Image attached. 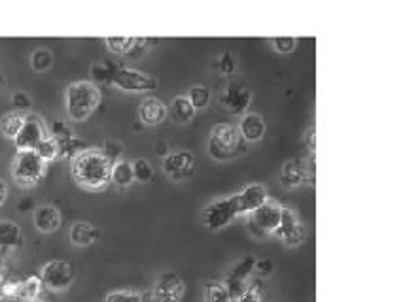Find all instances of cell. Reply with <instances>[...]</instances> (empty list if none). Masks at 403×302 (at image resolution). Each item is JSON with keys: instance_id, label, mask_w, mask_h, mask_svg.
<instances>
[{"instance_id": "obj_36", "label": "cell", "mask_w": 403, "mask_h": 302, "mask_svg": "<svg viewBox=\"0 0 403 302\" xmlns=\"http://www.w3.org/2000/svg\"><path fill=\"white\" fill-rule=\"evenodd\" d=\"M103 153H105L106 157L112 161V163H116V161H120V157H122V153H123L122 144L108 140V142L105 144V149H103Z\"/></svg>"}, {"instance_id": "obj_27", "label": "cell", "mask_w": 403, "mask_h": 302, "mask_svg": "<svg viewBox=\"0 0 403 302\" xmlns=\"http://www.w3.org/2000/svg\"><path fill=\"white\" fill-rule=\"evenodd\" d=\"M194 106L195 110H203L206 106L210 104V99H212V93H210L209 87H204V85H194V87L189 89V93L186 95Z\"/></svg>"}, {"instance_id": "obj_34", "label": "cell", "mask_w": 403, "mask_h": 302, "mask_svg": "<svg viewBox=\"0 0 403 302\" xmlns=\"http://www.w3.org/2000/svg\"><path fill=\"white\" fill-rule=\"evenodd\" d=\"M206 302H231V298L221 284H212L206 289Z\"/></svg>"}, {"instance_id": "obj_28", "label": "cell", "mask_w": 403, "mask_h": 302, "mask_svg": "<svg viewBox=\"0 0 403 302\" xmlns=\"http://www.w3.org/2000/svg\"><path fill=\"white\" fill-rule=\"evenodd\" d=\"M133 166V176L135 181H140V183H148L152 178H154V166L150 163L148 159H144V157H138L131 163Z\"/></svg>"}, {"instance_id": "obj_21", "label": "cell", "mask_w": 403, "mask_h": 302, "mask_svg": "<svg viewBox=\"0 0 403 302\" xmlns=\"http://www.w3.org/2000/svg\"><path fill=\"white\" fill-rule=\"evenodd\" d=\"M195 114H197V110L192 106L186 95L174 97L171 100V104H167V117H171L174 123H180V125L189 123L195 117Z\"/></svg>"}, {"instance_id": "obj_33", "label": "cell", "mask_w": 403, "mask_h": 302, "mask_svg": "<svg viewBox=\"0 0 403 302\" xmlns=\"http://www.w3.org/2000/svg\"><path fill=\"white\" fill-rule=\"evenodd\" d=\"M105 302H144V297L137 291H110Z\"/></svg>"}, {"instance_id": "obj_9", "label": "cell", "mask_w": 403, "mask_h": 302, "mask_svg": "<svg viewBox=\"0 0 403 302\" xmlns=\"http://www.w3.org/2000/svg\"><path fill=\"white\" fill-rule=\"evenodd\" d=\"M48 134H50V131H48L44 119L36 114H27L21 131L17 132V136L14 138V144H16L17 151H34L36 146Z\"/></svg>"}, {"instance_id": "obj_14", "label": "cell", "mask_w": 403, "mask_h": 302, "mask_svg": "<svg viewBox=\"0 0 403 302\" xmlns=\"http://www.w3.org/2000/svg\"><path fill=\"white\" fill-rule=\"evenodd\" d=\"M221 102L227 110L235 114V116H244L248 112V106L252 102V91H250L243 82H229L227 83Z\"/></svg>"}, {"instance_id": "obj_3", "label": "cell", "mask_w": 403, "mask_h": 302, "mask_svg": "<svg viewBox=\"0 0 403 302\" xmlns=\"http://www.w3.org/2000/svg\"><path fill=\"white\" fill-rule=\"evenodd\" d=\"M248 144L239 134L237 126L231 123H220L210 131L206 151L214 161H231L246 151Z\"/></svg>"}, {"instance_id": "obj_12", "label": "cell", "mask_w": 403, "mask_h": 302, "mask_svg": "<svg viewBox=\"0 0 403 302\" xmlns=\"http://www.w3.org/2000/svg\"><path fill=\"white\" fill-rule=\"evenodd\" d=\"M186 295V284L177 272H163L155 280L152 297L154 302H182Z\"/></svg>"}, {"instance_id": "obj_16", "label": "cell", "mask_w": 403, "mask_h": 302, "mask_svg": "<svg viewBox=\"0 0 403 302\" xmlns=\"http://www.w3.org/2000/svg\"><path fill=\"white\" fill-rule=\"evenodd\" d=\"M105 44L108 45L112 53L127 57V59H137L148 50V40L133 38V36H108Z\"/></svg>"}, {"instance_id": "obj_30", "label": "cell", "mask_w": 403, "mask_h": 302, "mask_svg": "<svg viewBox=\"0 0 403 302\" xmlns=\"http://www.w3.org/2000/svg\"><path fill=\"white\" fill-rule=\"evenodd\" d=\"M40 291H42V280H40V276H31L28 280H25L21 284V293L23 297L28 298V301H34V298L38 297Z\"/></svg>"}, {"instance_id": "obj_25", "label": "cell", "mask_w": 403, "mask_h": 302, "mask_svg": "<svg viewBox=\"0 0 403 302\" xmlns=\"http://www.w3.org/2000/svg\"><path fill=\"white\" fill-rule=\"evenodd\" d=\"M21 240V229L16 221H0V247L17 246Z\"/></svg>"}, {"instance_id": "obj_23", "label": "cell", "mask_w": 403, "mask_h": 302, "mask_svg": "<svg viewBox=\"0 0 403 302\" xmlns=\"http://www.w3.org/2000/svg\"><path fill=\"white\" fill-rule=\"evenodd\" d=\"M34 153L38 155L40 159L44 161V163H51V161H56L61 157V144H59L57 138L48 134V136H46L44 140L38 144V146H36Z\"/></svg>"}, {"instance_id": "obj_24", "label": "cell", "mask_w": 403, "mask_h": 302, "mask_svg": "<svg viewBox=\"0 0 403 302\" xmlns=\"http://www.w3.org/2000/svg\"><path fill=\"white\" fill-rule=\"evenodd\" d=\"M23 123H25V114H19V112H8L2 116L0 119V131L6 138H14L17 136V132L21 131Z\"/></svg>"}, {"instance_id": "obj_6", "label": "cell", "mask_w": 403, "mask_h": 302, "mask_svg": "<svg viewBox=\"0 0 403 302\" xmlns=\"http://www.w3.org/2000/svg\"><path fill=\"white\" fill-rule=\"evenodd\" d=\"M40 280L42 286H46L50 291H67L68 287L76 280V270L68 261L63 259H53L42 266L40 270Z\"/></svg>"}, {"instance_id": "obj_40", "label": "cell", "mask_w": 403, "mask_h": 302, "mask_svg": "<svg viewBox=\"0 0 403 302\" xmlns=\"http://www.w3.org/2000/svg\"><path fill=\"white\" fill-rule=\"evenodd\" d=\"M6 197H8V185H6V181L0 178V206L6 203Z\"/></svg>"}, {"instance_id": "obj_39", "label": "cell", "mask_w": 403, "mask_h": 302, "mask_svg": "<svg viewBox=\"0 0 403 302\" xmlns=\"http://www.w3.org/2000/svg\"><path fill=\"white\" fill-rule=\"evenodd\" d=\"M256 266L260 269V272L263 276H269L271 270H273V263H271V261H261V263H256Z\"/></svg>"}, {"instance_id": "obj_26", "label": "cell", "mask_w": 403, "mask_h": 302, "mask_svg": "<svg viewBox=\"0 0 403 302\" xmlns=\"http://www.w3.org/2000/svg\"><path fill=\"white\" fill-rule=\"evenodd\" d=\"M31 66L34 72H46L53 66V53L48 48H38L31 55Z\"/></svg>"}, {"instance_id": "obj_29", "label": "cell", "mask_w": 403, "mask_h": 302, "mask_svg": "<svg viewBox=\"0 0 403 302\" xmlns=\"http://www.w3.org/2000/svg\"><path fill=\"white\" fill-rule=\"evenodd\" d=\"M122 65H110V63H97V65L91 66V76H93L95 82H110L112 74L117 70Z\"/></svg>"}, {"instance_id": "obj_1", "label": "cell", "mask_w": 403, "mask_h": 302, "mask_svg": "<svg viewBox=\"0 0 403 302\" xmlns=\"http://www.w3.org/2000/svg\"><path fill=\"white\" fill-rule=\"evenodd\" d=\"M70 174L82 189L100 191L112 180V161L103 153V149L85 148L72 157Z\"/></svg>"}, {"instance_id": "obj_22", "label": "cell", "mask_w": 403, "mask_h": 302, "mask_svg": "<svg viewBox=\"0 0 403 302\" xmlns=\"http://www.w3.org/2000/svg\"><path fill=\"white\" fill-rule=\"evenodd\" d=\"M135 181L133 166L131 161L120 159L116 163H112V180L110 183H116L117 187H129Z\"/></svg>"}, {"instance_id": "obj_4", "label": "cell", "mask_w": 403, "mask_h": 302, "mask_svg": "<svg viewBox=\"0 0 403 302\" xmlns=\"http://www.w3.org/2000/svg\"><path fill=\"white\" fill-rule=\"evenodd\" d=\"M48 163L40 159L34 151H17L11 161V178L19 187H34L46 174Z\"/></svg>"}, {"instance_id": "obj_7", "label": "cell", "mask_w": 403, "mask_h": 302, "mask_svg": "<svg viewBox=\"0 0 403 302\" xmlns=\"http://www.w3.org/2000/svg\"><path fill=\"white\" fill-rule=\"evenodd\" d=\"M161 166H163V172H165L169 180L182 183V181H188L195 176L197 159L188 149H177V151H171V153H167L163 157Z\"/></svg>"}, {"instance_id": "obj_20", "label": "cell", "mask_w": 403, "mask_h": 302, "mask_svg": "<svg viewBox=\"0 0 403 302\" xmlns=\"http://www.w3.org/2000/svg\"><path fill=\"white\" fill-rule=\"evenodd\" d=\"M68 238L78 247L93 246L95 242L99 240V229L93 223H88V221H76V223H72Z\"/></svg>"}, {"instance_id": "obj_37", "label": "cell", "mask_w": 403, "mask_h": 302, "mask_svg": "<svg viewBox=\"0 0 403 302\" xmlns=\"http://www.w3.org/2000/svg\"><path fill=\"white\" fill-rule=\"evenodd\" d=\"M237 302H263V301H261L260 291H258L256 287H246L243 295L237 298Z\"/></svg>"}, {"instance_id": "obj_2", "label": "cell", "mask_w": 403, "mask_h": 302, "mask_svg": "<svg viewBox=\"0 0 403 302\" xmlns=\"http://www.w3.org/2000/svg\"><path fill=\"white\" fill-rule=\"evenodd\" d=\"M100 99L103 95L95 82L80 80V82L70 83L65 91V110H67L68 119L74 123L89 119L99 108Z\"/></svg>"}, {"instance_id": "obj_10", "label": "cell", "mask_w": 403, "mask_h": 302, "mask_svg": "<svg viewBox=\"0 0 403 302\" xmlns=\"http://www.w3.org/2000/svg\"><path fill=\"white\" fill-rule=\"evenodd\" d=\"M282 220V206L275 200H267L258 210L252 212L250 220V231L254 229L260 237H269L275 234Z\"/></svg>"}, {"instance_id": "obj_19", "label": "cell", "mask_w": 403, "mask_h": 302, "mask_svg": "<svg viewBox=\"0 0 403 302\" xmlns=\"http://www.w3.org/2000/svg\"><path fill=\"white\" fill-rule=\"evenodd\" d=\"M34 227L38 229L40 232L44 234H50V232H56L59 227H61V212L51 206V204H40L34 208Z\"/></svg>"}, {"instance_id": "obj_11", "label": "cell", "mask_w": 403, "mask_h": 302, "mask_svg": "<svg viewBox=\"0 0 403 302\" xmlns=\"http://www.w3.org/2000/svg\"><path fill=\"white\" fill-rule=\"evenodd\" d=\"M273 237L284 242L286 246H299V244H303L305 238H307V229H305L303 221H301V217H299L295 210L282 206L281 225H278V229H276Z\"/></svg>"}, {"instance_id": "obj_35", "label": "cell", "mask_w": 403, "mask_h": 302, "mask_svg": "<svg viewBox=\"0 0 403 302\" xmlns=\"http://www.w3.org/2000/svg\"><path fill=\"white\" fill-rule=\"evenodd\" d=\"M220 70L226 74V76H233L237 72V60L233 59L231 51H224L220 57Z\"/></svg>"}, {"instance_id": "obj_38", "label": "cell", "mask_w": 403, "mask_h": 302, "mask_svg": "<svg viewBox=\"0 0 403 302\" xmlns=\"http://www.w3.org/2000/svg\"><path fill=\"white\" fill-rule=\"evenodd\" d=\"M305 144H307V148L315 153V126H310L309 131L305 132Z\"/></svg>"}, {"instance_id": "obj_18", "label": "cell", "mask_w": 403, "mask_h": 302, "mask_svg": "<svg viewBox=\"0 0 403 302\" xmlns=\"http://www.w3.org/2000/svg\"><path fill=\"white\" fill-rule=\"evenodd\" d=\"M138 119L146 126L161 125L167 119V104L155 97H146L138 106Z\"/></svg>"}, {"instance_id": "obj_13", "label": "cell", "mask_w": 403, "mask_h": 302, "mask_svg": "<svg viewBox=\"0 0 403 302\" xmlns=\"http://www.w3.org/2000/svg\"><path fill=\"white\" fill-rule=\"evenodd\" d=\"M309 178H315V153L310 159H307V163H303L301 159H293L282 166L281 183L286 189H298Z\"/></svg>"}, {"instance_id": "obj_31", "label": "cell", "mask_w": 403, "mask_h": 302, "mask_svg": "<svg viewBox=\"0 0 403 302\" xmlns=\"http://www.w3.org/2000/svg\"><path fill=\"white\" fill-rule=\"evenodd\" d=\"M11 106H14V112H19V114H31V106H33V99L28 97L25 91H16L11 95Z\"/></svg>"}, {"instance_id": "obj_15", "label": "cell", "mask_w": 403, "mask_h": 302, "mask_svg": "<svg viewBox=\"0 0 403 302\" xmlns=\"http://www.w3.org/2000/svg\"><path fill=\"white\" fill-rule=\"evenodd\" d=\"M267 200H269V191L261 183H250V185L244 187L243 191L235 195L239 215L252 214L254 210L260 208L261 204L267 203Z\"/></svg>"}, {"instance_id": "obj_17", "label": "cell", "mask_w": 403, "mask_h": 302, "mask_svg": "<svg viewBox=\"0 0 403 302\" xmlns=\"http://www.w3.org/2000/svg\"><path fill=\"white\" fill-rule=\"evenodd\" d=\"M237 131L244 142L256 144L260 142V140H263L267 126H266V121H263V117H261L260 114H256V112H246V114L241 117V121H239Z\"/></svg>"}, {"instance_id": "obj_32", "label": "cell", "mask_w": 403, "mask_h": 302, "mask_svg": "<svg viewBox=\"0 0 403 302\" xmlns=\"http://www.w3.org/2000/svg\"><path fill=\"white\" fill-rule=\"evenodd\" d=\"M269 42L278 53H292L298 45V38H293V36H275Z\"/></svg>"}, {"instance_id": "obj_8", "label": "cell", "mask_w": 403, "mask_h": 302, "mask_svg": "<svg viewBox=\"0 0 403 302\" xmlns=\"http://www.w3.org/2000/svg\"><path fill=\"white\" fill-rule=\"evenodd\" d=\"M237 215L239 210L237 203H235V195H231V197L220 198V200L210 203L209 206L203 210V223L209 231L216 232L229 225Z\"/></svg>"}, {"instance_id": "obj_5", "label": "cell", "mask_w": 403, "mask_h": 302, "mask_svg": "<svg viewBox=\"0 0 403 302\" xmlns=\"http://www.w3.org/2000/svg\"><path fill=\"white\" fill-rule=\"evenodd\" d=\"M110 83L114 87L127 91V93H142V91H155L159 87V80L152 74L140 72L137 68H129V66H120L114 74H112Z\"/></svg>"}]
</instances>
